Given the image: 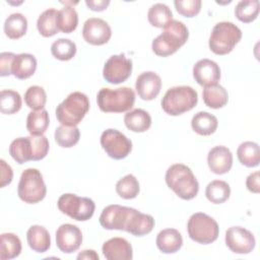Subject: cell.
<instances>
[{
	"instance_id": "obj_33",
	"label": "cell",
	"mask_w": 260,
	"mask_h": 260,
	"mask_svg": "<svg viewBox=\"0 0 260 260\" xmlns=\"http://www.w3.org/2000/svg\"><path fill=\"white\" fill-rule=\"evenodd\" d=\"M231 195V187L225 181L214 180L205 189L206 198L213 204H220L226 201Z\"/></svg>"
},
{
	"instance_id": "obj_45",
	"label": "cell",
	"mask_w": 260,
	"mask_h": 260,
	"mask_svg": "<svg viewBox=\"0 0 260 260\" xmlns=\"http://www.w3.org/2000/svg\"><path fill=\"white\" fill-rule=\"evenodd\" d=\"M1 166V177H0V187L3 188L6 185L10 184L13 178V172L9 165L6 164L4 159H0Z\"/></svg>"
},
{
	"instance_id": "obj_37",
	"label": "cell",
	"mask_w": 260,
	"mask_h": 260,
	"mask_svg": "<svg viewBox=\"0 0 260 260\" xmlns=\"http://www.w3.org/2000/svg\"><path fill=\"white\" fill-rule=\"evenodd\" d=\"M259 14V1L258 0H243L240 1L235 8L236 17L244 22L249 23L254 21Z\"/></svg>"
},
{
	"instance_id": "obj_30",
	"label": "cell",
	"mask_w": 260,
	"mask_h": 260,
	"mask_svg": "<svg viewBox=\"0 0 260 260\" xmlns=\"http://www.w3.org/2000/svg\"><path fill=\"white\" fill-rule=\"evenodd\" d=\"M27 30V19L21 13L10 14L4 22V32L11 40L20 39Z\"/></svg>"
},
{
	"instance_id": "obj_46",
	"label": "cell",
	"mask_w": 260,
	"mask_h": 260,
	"mask_svg": "<svg viewBox=\"0 0 260 260\" xmlns=\"http://www.w3.org/2000/svg\"><path fill=\"white\" fill-rule=\"evenodd\" d=\"M246 186L247 189L253 193H259L260 192V185H259V172L256 171L252 174H250L247 177L246 180Z\"/></svg>"
},
{
	"instance_id": "obj_14",
	"label": "cell",
	"mask_w": 260,
	"mask_h": 260,
	"mask_svg": "<svg viewBox=\"0 0 260 260\" xmlns=\"http://www.w3.org/2000/svg\"><path fill=\"white\" fill-rule=\"evenodd\" d=\"M132 207L112 204L105 207L100 215V224L106 230L125 231Z\"/></svg>"
},
{
	"instance_id": "obj_11",
	"label": "cell",
	"mask_w": 260,
	"mask_h": 260,
	"mask_svg": "<svg viewBox=\"0 0 260 260\" xmlns=\"http://www.w3.org/2000/svg\"><path fill=\"white\" fill-rule=\"evenodd\" d=\"M132 72V61L124 54L113 55L105 63L103 76L106 81L112 84H119L126 81Z\"/></svg>"
},
{
	"instance_id": "obj_4",
	"label": "cell",
	"mask_w": 260,
	"mask_h": 260,
	"mask_svg": "<svg viewBox=\"0 0 260 260\" xmlns=\"http://www.w3.org/2000/svg\"><path fill=\"white\" fill-rule=\"evenodd\" d=\"M198 102L197 91L187 85L174 86L167 90L162 100V110L171 116H179L192 110Z\"/></svg>"
},
{
	"instance_id": "obj_27",
	"label": "cell",
	"mask_w": 260,
	"mask_h": 260,
	"mask_svg": "<svg viewBox=\"0 0 260 260\" xmlns=\"http://www.w3.org/2000/svg\"><path fill=\"white\" fill-rule=\"evenodd\" d=\"M9 153L12 158L20 165L32 160L34 150L30 136L14 139L9 146Z\"/></svg>"
},
{
	"instance_id": "obj_39",
	"label": "cell",
	"mask_w": 260,
	"mask_h": 260,
	"mask_svg": "<svg viewBox=\"0 0 260 260\" xmlns=\"http://www.w3.org/2000/svg\"><path fill=\"white\" fill-rule=\"evenodd\" d=\"M52 55L61 61H68L76 54V45L69 39H58L51 46Z\"/></svg>"
},
{
	"instance_id": "obj_19",
	"label": "cell",
	"mask_w": 260,
	"mask_h": 260,
	"mask_svg": "<svg viewBox=\"0 0 260 260\" xmlns=\"http://www.w3.org/2000/svg\"><path fill=\"white\" fill-rule=\"evenodd\" d=\"M103 254L108 260H131L133 250L131 244L123 238H112L104 243Z\"/></svg>"
},
{
	"instance_id": "obj_21",
	"label": "cell",
	"mask_w": 260,
	"mask_h": 260,
	"mask_svg": "<svg viewBox=\"0 0 260 260\" xmlns=\"http://www.w3.org/2000/svg\"><path fill=\"white\" fill-rule=\"evenodd\" d=\"M159 251L165 254H173L178 252L183 245V238L176 229H165L160 231L155 240Z\"/></svg>"
},
{
	"instance_id": "obj_7",
	"label": "cell",
	"mask_w": 260,
	"mask_h": 260,
	"mask_svg": "<svg viewBox=\"0 0 260 260\" xmlns=\"http://www.w3.org/2000/svg\"><path fill=\"white\" fill-rule=\"evenodd\" d=\"M46 193L47 187L41 172L37 169L24 170L17 187L18 197L25 203L35 204L42 201Z\"/></svg>"
},
{
	"instance_id": "obj_28",
	"label": "cell",
	"mask_w": 260,
	"mask_h": 260,
	"mask_svg": "<svg viewBox=\"0 0 260 260\" xmlns=\"http://www.w3.org/2000/svg\"><path fill=\"white\" fill-rule=\"evenodd\" d=\"M37 28L39 32L45 38L55 36L59 31L58 10L49 8L42 12L37 20Z\"/></svg>"
},
{
	"instance_id": "obj_25",
	"label": "cell",
	"mask_w": 260,
	"mask_h": 260,
	"mask_svg": "<svg viewBox=\"0 0 260 260\" xmlns=\"http://www.w3.org/2000/svg\"><path fill=\"white\" fill-rule=\"evenodd\" d=\"M202 98L204 104L211 109H220L229 101L226 89L218 83L205 86L202 91Z\"/></svg>"
},
{
	"instance_id": "obj_36",
	"label": "cell",
	"mask_w": 260,
	"mask_h": 260,
	"mask_svg": "<svg viewBox=\"0 0 260 260\" xmlns=\"http://www.w3.org/2000/svg\"><path fill=\"white\" fill-rule=\"evenodd\" d=\"M20 94L12 89H3L0 92V111L2 114L12 115L21 108Z\"/></svg>"
},
{
	"instance_id": "obj_40",
	"label": "cell",
	"mask_w": 260,
	"mask_h": 260,
	"mask_svg": "<svg viewBox=\"0 0 260 260\" xmlns=\"http://www.w3.org/2000/svg\"><path fill=\"white\" fill-rule=\"evenodd\" d=\"M140 187L137 179L129 174L120 179L116 184L117 194L124 199H133L139 193Z\"/></svg>"
},
{
	"instance_id": "obj_8",
	"label": "cell",
	"mask_w": 260,
	"mask_h": 260,
	"mask_svg": "<svg viewBox=\"0 0 260 260\" xmlns=\"http://www.w3.org/2000/svg\"><path fill=\"white\" fill-rule=\"evenodd\" d=\"M187 231L190 239L203 245L216 241L219 234L217 222L203 212H196L190 216L187 223Z\"/></svg>"
},
{
	"instance_id": "obj_3",
	"label": "cell",
	"mask_w": 260,
	"mask_h": 260,
	"mask_svg": "<svg viewBox=\"0 0 260 260\" xmlns=\"http://www.w3.org/2000/svg\"><path fill=\"white\" fill-rule=\"evenodd\" d=\"M96 103L100 110L105 113L127 112L134 106L135 92L128 86L116 89L103 87L98 92Z\"/></svg>"
},
{
	"instance_id": "obj_1",
	"label": "cell",
	"mask_w": 260,
	"mask_h": 260,
	"mask_svg": "<svg viewBox=\"0 0 260 260\" xmlns=\"http://www.w3.org/2000/svg\"><path fill=\"white\" fill-rule=\"evenodd\" d=\"M189 30L179 20L173 19L165 27L164 31L152 41V51L159 57H168L176 53L188 40Z\"/></svg>"
},
{
	"instance_id": "obj_29",
	"label": "cell",
	"mask_w": 260,
	"mask_h": 260,
	"mask_svg": "<svg viewBox=\"0 0 260 260\" xmlns=\"http://www.w3.org/2000/svg\"><path fill=\"white\" fill-rule=\"evenodd\" d=\"M239 161L248 168L257 167L260 162L259 145L253 141L242 142L237 149Z\"/></svg>"
},
{
	"instance_id": "obj_9",
	"label": "cell",
	"mask_w": 260,
	"mask_h": 260,
	"mask_svg": "<svg viewBox=\"0 0 260 260\" xmlns=\"http://www.w3.org/2000/svg\"><path fill=\"white\" fill-rule=\"evenodd\" d=\"M57 206L62 213L79 221L91 218L95 209L94 202L90 198L79 197L72 193L61 195L57 201Z\"/></svg>"
},
{
	"instance_id": "obj_34",
	"label": "cell",
	"mask_w": 260,
	"mask_h": 260,
	"mask_svg": "<svg viewBox=\"0 0 260 260\" xmlns=\"http://www.w3.org/2000/svg\"><path fill=\"white\" fill-rule=\"evenodd\" d=\"M147 19L152 26L161 28L173 20V13L168 5L155 3L148 9Z\"/></svg>"
},
{
	"instance_id": "obj_12",
	"label": "cell",
	"mask_w": 260,
	"mask_h": 260,
	"mask_svg": "<svg viewBox=\"0 0 260 260\" xmlns=\"http://www.w3.org/2000/svg\"><path fill=\"white\" fill-rule=\"evenodd\" d=\"M253 234L242 226H231L225 232V245L236 254H249L255 248Z\"/></svg>"
},
{
	"instance_id": "obj_24",
	"label": "cell",
	"mask_w": 260,
	"mask_h": 260,
	"mask_svg": "<svg viewBox=\"0 0 260 260\" xmlns=\"http://www.w3.org/2000/svg\"><path fill=\"white\" fill-rule=\"evenodd\" d=\"M124 123L126 127L137 133L147 131L151 126L150 115L142 109H134L124 116Z\"/></svg>"
},
{
	"instance_id": "obj_47",
	"label": "cell",
	"mask_w": 260,
	"mask_h": 260,
	"mask_svg": "<svg viewBox=\"0 0 260 260\" xmlns=\"http://www.w3.org/2000/svg\"><path fill=\"white\" fill-rule=\"evenodd\" d=\"M86 6L92 11H104L110 4L109 0H86Z\"/></svg>"
},
{
	"instance_id": "obj_13",
	"label": "cell",
	"mask_w": 260,
	"mask_h": 260,
	"mask_svg": "<svg viewBox=\"0 0 260 260\" xmlns=\"http://www.w3.org/2000/svg\"><path fill=\"white\" fill-rule=\"evenodd\" d=\"M82 37L84 41L90 45L102 46L110 41L112 29L104 19L90 17L83 23Z\"/></svg>"
},
{
	"instance_id": "obj_42",
	"label": "cell",
	"mask_w": 260,
	"mask_h": 260,
	"mask_svg": "<svg viewBox=\"0 0 260 260\" xmlns=\"http://www.w3.org/2000/svg\"><path fill=\"white\" fill-rule=\"evenodd\" d=\"M174 5L179 14L189 18L196 16L201 9L200 0H176Z\"/></svg>"
},
{
	"instance_id": "obj_17",
	"label": "cell",
	"mask_w": 260,
	"mask_h": 260,
	"mask_svg": "<svg viewBox=\"0 0 260 260\" xmlns=\"http://www.w3.org/2000/svg\"><path fill=\"white\" fill-rule=\"evenodd\" d=\"M161 88V79L153 71L142 72L135 82V89L143 101L154 100Z\"/></svg>"
},
{
	"instance_id": "obj_35",
	"label": "cell",
	"mask_w": 260,
	"mask_h": 260,
	"mask_svg": "<svg viewBox=\"0 0 260 260\" xmlns=\"http://www.w3.org/2000/svg\"><path fill=\"white\" fill-rule=\"evenodd\" d=\"M80 137L79 129L76 126L61 125L55 130V140L57 144L64 148L74 146Z\"/></svg>"
},
{
	"instance_id": "obj_23",
	"label": "cell",
	"mask_w": 260,
	"mask_h": 260,
	"mask_svg": "<svg viewBox=\"0 0 260 260\" xmlns=\"http://www.w3.org/2000/svg\"><path fill=\"white\" fill-rule=\"evenodd\" d=\"M27 244L37 253H45L51 246V237L46 228L42 225H31L26 233Z\"/></svg>"
},
{
	"instance_id": "obj_32",
	"label": "cell",
	"mask_w": 260,
	"mask_h": 260,
	"mask_svg": "<svg viewBox=\"0 0 260 260\" xmlns=\"http://www.w3.org/2000/svg\"><path fill=\"white\" fill-rule=\"evenodd\" d=\"M49 123V114L45 109L31 111L26 118V129L30 135H44Z\"/></svg>"
},
{
	"instance_id": "obj_48",
	"label": "cell",
	"mask_w": 260,
	"mask_h": 260,
	"mask_svg": "<svg viewBox=\"0 0 260 260\" xmlns=\"http://www.w3.org/2000/svg\"><path fill=\"white\" fill-rule=\"evenodd\" d=\"M99 255L95 253V251L93 250H84L81 253H79L77 255V259L81 260V259H91V260H99Z\"/></svg>"
},
{
	"instance_id": "obj_15",
	"label": "cell",
	"mask_w": 260,
	"mask_h": 260,
	"mask_svg": "<svg viewBox=\"0 0 260 260\" xmlns=\"http://www.w3.org/2000/svg\"><path fill=\"white\" fill-rule=\"evenodd\" d=\"M82 243L80 229L71 223L61 224L56 232V245L63 253L70 254L77 251Z\"/></svg>"
},
{
	"instance_id": "obj_5",
	"label": "cell",
	"mask_w": 260,
	"mask_h": 260,
	"mask_svg": "<svg viewBox=\"0 0 260 260\" xmlns=\"http://www.w3.org/2000/svg\"><path fill=\"white\" fill-rule=\"evenodd\" d=\"M89 110V100L80 91H73L56 108L57 120L64 126H76Z\"/></svg>"
},
{
	"instance_id": "obj_20",
	"label": "cell",
	"mask_w": 260,
	"mask_h": 260,
	"mask_svg": "<svg viewBox=\"0 0 260 260\" xmlns=\"http://www.w3.org/2000/svg\"><path fill=\"white\" fill-rule=\"evenodd\" d=\"M154 228V218L135 208L131 209L125 231L133 236L141 237L149 234Z\"/></svg>"
},
{
	"instance_id": "obj_6",
	"label": "cell",
	"mask_w": 260,
	"mask_h": 260,
	"mask_svg": "<svg viewBox=\"0 0 260 260\" xmlns=\"http://www.w3.org/2000/svg\"><path fill=\"white\" fill-rule=\"evenodd\" d=\"M241 38L242 30L236 24L230 21H220L213 26L208 46L214 54L225 55L233 51Z\"/></svg>"
},
{
	"instance_id": "obj_16",
	"label": "cell",
	"mask_w": 260,
	"mask_h": 260,
	"mask_svg": "<svg viewBox=\"0 0 260 260\" xmlns=\"http://www.w3.org/2000/svg\"><path fill=\"white\" fill-rule=\"evenodd\" d=\"M193 77L198 84L204 87L215 84L220 79V68L216 62L204 58L193 66Z\"/></svg>"
},
{
	"instance_id": "obj_44",
	"label": "cell",
	"mask_w": 260,
	"mask_h": 260,
	"mask_svg": "<svg viewBox=\"0 0 260 260\" xmlns=\"http://www.w3.org/2000/svg\"><path fill=\"white\" fill-rule=\"evenodd\" d=\"M15 54L10 52H3L0 54V75L9 76L11 73L12 63L14 60Z\"/></svg>"
},
{
	"instance_id": "obj_26",
	"label": "cell",
	"mask_w": 260,
	"mask_h": 260,
	"mask_svg": "<svg viewBox=\"0 0 260 260\" xmlns=\"http://www.w3.org/2000/svg\"><path fill=\"white\" fill-rule=\"evenodd\" d=\"M217 125V118L208 112H198L191 120L192 129L197 134L202 136H207L214 133Z\"/></svg>"
},
{
	"instance_id": "obj_43",
	"label": "cell",
	"mask_w": 260,
	"mask_h": 260,
	"mask_svg": "<svg viewBox=\"0 0 260 260\" xmlns=\"http://www.w3.org/2000/svg\"><path fill=\"white\" fill-rule=\"evenodd\" d=\"M32 144V160H41L48 154L49 151V140L44 135H30Z\"/></svg>"
},
{
	"instance_id": "obj_2",
	"label": "cell",
	"mask_w": 260,
	"mask_h": 260,
	"mask_svg": "<svg viewBox=\"0 0 260 260\" xmlns=\"http://www.w3.org/2000/svg\"><path fill=\"white\" fill-rule=\"evenodd\" d=\"M166 183L181 199L191 200L199 191V183L191 169L183 164L172 165L166 172Z\"/></svg>"
},
{
	"instance_id": "obj_38",
	"label": "cell",
	"mask_w": 260,
	"mask_h": 260,
	"mask_svg": "<svg viewBox=\"0 0 260 260\" xmlns=\"http://www.w3.org/2000/svg\"><path fill=\"white\" fill-rule=\"evenodd\" d=\"M78 24V14L73 6L65 5L58 10V27L64 34H70L76 29Z\"/></svg>"
},
{
	"instance_id": "obj_41",
	"label": "cell",
	"mask_w": 260,
	"mask_h": 260,
	"mask_svg": "<svg viewBox=\"0 0 260 260\" xmlns=\"http://www.w3.org/2000/svg\"><path fill=\"white\" fill-rule=\"evenodd\" d=\"M24 102L26 106L34 111L43 110L47 102L45 89L39 85L29 86L24 93Z\"/></svg>"
},
{
	"instance_id": "obj_22",
	"label": "cell",
	"mask_w": 260,
	"mask_h": 260,
	"mask_svg": "<svg viewBox=\"0 0 260 260\" xmlns=\"http://www.w3.org/2000/svg\"><path fill=\"white\" fill-rule=\"evenodd\" d=\"M37 69V59L29 53L17 54L14 57L11 73L18 79H26L34 75Z\"/></svg>"
},
{
	"instance_id": "obj_18",
	"label": "cell",
	"mask_w": 260,
	"mask_h": 260,
	"mask_svg": "<svg viewBox=\"0 0 260 260\" xmlns=\"http://www.w3.org/2000/svg\"><path fill=\"white\" fill-rule=\"evenodd\" d=\"M207 164L212 173L216 175L226 174L233 166V154L225 146H214L207 154Z\"/></svg>"
},
{
	"instance_id": "obj_10",
	"label": "cell",
	"mask_w": 260,
	"mask_h": 260,
	"mask_svg": "<svg viewBox=\"0 0 260 260\" xmlns=\"http://www.w3.org/2000/svg\"><path fill=\"white\" fill-rule=\"evenodd\" d=\"M100 141L103 149L114 159L125 158L132 150L131 140L116 129L105 130Z\"/></svg>"
},
{
	"instance_id": "obj_31",
	"label": "cell",
	"mask_w": 260,
	"mask_h": 260,
	"mask_svg": "<svg viewBox=\"0 0 260 260\" xmlns=\"http://www.w3.org/2000/svg\"><path fill=\"white\" fill-rule=\"evenodd\" d=\"M21 252V241L13 233H4L1 235L0 258L9 260L17 257Z\"/></svg>"
}]
</instances>
